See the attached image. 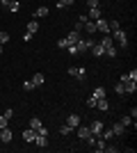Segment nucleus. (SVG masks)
<instances>
[{"label":"nucleus","mask_w":137,"mask_h":153,"mask_svg":"<svg viewBox=\"0 0 137 153\" xmlns=\"http://www.w3.org/2000/svg\"><path fill=\"white\" fill-rule=\"evenodd\" d=\"M30 128L37 130V135H48V128H44V123H41L39 117H32V119H30Z\"/></svg>","instance_id":"obj_1"},{"label":"nucleus","mask_w":137,"mask_h":153,"mask_svg":"<svg viewBox=\"0 0 137 153\" xmlns=\"http://www.w3.org/2000/svg\"><path fill=\"white\" fill-rule=\"evenodd\" d=\"M94 44H96L94 39H82V37H80V39H78V44H76V48H78V53H87Z\"/></svg>","instance_id":"obj_2"},{"label":"nucleus","mask_w":137,"mask_h":153,"mask_svg":"<svg viewBox=\"0 0 137 153\" xmlns=\"http://www.w3.org/2000/svg\"><path fill=\"white\" fill-rule=\"evenodd\" d=\"M112 39H117L121 48H126V46H128V37H126V32L121 30V27H119L117 32H112Z\"/></svg>","instance_id":"obj_3"},{"label":"nucleus","mask_w":137,"mask_h":153,"mask_svg":"<svg viewBox=\"0 0 137 153\" xmlns=\"http://www.w3.org/2000/svg\"><path fill=\"white\" fill-rule=\"evenodd\" d=\"M103 121H91V126H89V133L94 135V137H101V133H103Z\"/></svg>","instance_id":"obj_4"},{"label":"nucleus","mask_w":137,"mask_h":153,"mask_svg":"<svg viewBox=\"0 0 137 153\" xmlns=\"http://www.w3.org/2000/svg\"><path fill=\"white\" fill-rule=\"evenodd\" d=\"M121 82V80H119ZM137 91V82L135 80H124V94H135Z\"/></svg>","instance_id":"obj_5"},{"label":"nucleus","mask_w":137,"mask_h":153,"mask_svg":"<svg viewBox=\"0 0 137 153\" xmlns=\"http://www.w3.org/2000/svg\"><path fill=\"white\" fill-rule=\"evenodd\" d=\"M69 76L78 78V80H85V69H82V66H71V69H69Z\"/></svg>","instance_id":"obj_6"},{"label":"nucleus","mask_w":137,"mask_h":153,"mask_svg":"<svg viewBox=\"0 0 137 153\" xmlns=\"http://www.w3.org/2000/svg\"><path fill=\"white\" fill-rule=\"evenodd\" d=\"M94 23H96V30H98V32L110 34V27H107V21H105V19H98V21H94Z\"/></svg>","instance_id":"obj_7"},{"label":"nucleus","mask_w":137,"mask_h":153,"mask_svg":"<svg viewBox=\"0 0 137 153\" xmlns=\"http://www.w3.org/2000/svg\"><path fill=\"white\" fill-rule=\"evenodd\" d=\"M12 130H9V126L7 128H2V130H0V140H2V144H9V142H12Z\"/></svg>","instance_id":"obj_8"},{"label":"nucleus","mask_w":137,"mask_h":153,"mask_svg":"<svg viewBox=\"0 0 137 153\" xmlns=\"http://www.w3.org/2000/svg\"><path fill=\"white\" fill-rule=\"evenodd\" d=\"M96 110H101V112H110V103H107V98H98V101H96Z\"/></svg>","instance_id":"obj_9"},{"label":"nucleus","mask_w":137,"mask_h":153,"mask_svg":"<svg viewBox=\"0 0 137 153\" xmlns=\"http://www.w3.org/2000/svg\"><path fill=\"white\" fill-rule=\"evenodd\" d=\"M87 19H89V21H98V19H101V9H98V7H89Z\"/></svg>","instance_id":"obj_10"},{"label":"nucleus","mask_w":137,"mask_h":153,"mask_svg":"<svg viewBox=\"0 0 137 153\" xmlns=\"http://www.w3.org/2000/svg\"><path fill=\"white\" fill-rule=\"evenodd\" d=\"M34 137H37V130H32V128H25V130H23V140L25 142H34Z\"/></svg>","instance_id":"obj_11"},{"label":"nucleus","mask_w":137,"mask_h":153,"mask_svg":"<svg viewBox=\"0 0 137 153\" xmlns=\"http://www.w3.org/2000/svg\"><path fill=\"white\" fill-rule=\"evenodd\" d=\"M34 144H37V146H48V135H37V137H34Z\"/></svg>","instance_id":"obj_12"},{"label":"nucleus","mask_w":137,"mask_h":153,"mask_svg":"<svg viewBox=\"0 0 137 153\" xmlns=\"http://www.w3.org/2000/svg\"><path fill=\"white\" fill-rule=\"evenodd\" d=\"M89 51L94 53L96 57H103V55H105V48H103V46H101V44H94V46H91V48H89Z\"/></svg>","instance_id":"obj_13"},{"label":"nucleus","mask_w":137,"mask_h":153,"mask_svg":"<svg viewBox=\"0 0 137 153\" xmlns=\"http://www.w3.org/2000/svg\"><path fill=\"white\" fill-rule=\"evenodd\" d=\"M66 123H69V126H71V128H78V126H80V117H78V114H69V119H66Z\"/></svg>","instance_id":"obj_14"},{"label":"nucleus","mask_w":137,"mask_h":153,"mask_svg":"<svg viewBox=\"0 0 137 153\" xmlns=\"http://www.w3.org/2000/svg\"><path fill=\"white\" fill-rule=\"evenodd\" d=\"M44 82H46L44 73H34V78H32V85H34V87H39V85H44Z\"/></svg>","instance_id":"obj_15"},{"label":"nucleus","mask_w":137,"mask_h":153,"mask_svg":"<svg viewBox=\"0 0 137 153\" xmlns=\"http://www.w3.org/2000/svg\"><path fill=\"white\" fill-rule=\"evenodd\" d=\"M82 30H85L87 34H94V32H96V23H94V21H87V23H85V27H82Z\"/></svg>","instance_id":"obj_16"},{"label":"nucleus","mask_w":137,"mask_h":153,"mask_svg":"<svg viewBox=\"0 0 137 153\" xmlns=\"http://www.w3.org/2000/svg\"><path fill=\"white\" fill-rule=\"evenodd\" d=\"M89 126H87V128H82V126H78V137H80V140H87V137H89Z\"/></svg>","instance_id":"obj_17"},{"label":"nucleus","mask_w":137,"mask_h":153,"mask_svg":"<svg viewBox=\"0 0 137 153\" xmlns=\"http://www.w3.org/2000/svg\"><path fill=\"white\" fill-rule=\"evenodd\" d=\"M44 16H48V7H44L41 5L37 12H34V19H44Z\"/></svg>","instance_id":"obj_18"},{"label":"nucleus","mask_w":137,"mask_h":153,"mask_svg":"<svg viewBox=\"0 0 137 153\" xmlns=\"http://www.w3.org/2000/svg\"><path fill=\"white\" fill-rule=\"evenodd\" d=\"M110 130H112V135H124V133H126V128L121 126V123H114Z\"/></svg>","instance_id":"obj_19"},{"label":"nucleus","mask_w":137,"mask_h":153,"mask_svg":"<svg viewBox=\"0 0 137 153\" xmlns=\"http://www.w3.org/2000/svg\"><path fill=\"white\" fill-rule=\"evenodd\" d=\"M78 39H80V32H76V30H73L71 34L66 37V41H69V44H78Z\"/></svg>","instance_id":"obj_20"},{"label":"nucleus","mask_w":137,"mask_h":153,"mask_svg":"<svg viewBox=\"0 0 137 153\" xmlns=\"http://www.w3.org/2000/svg\"><path fill=\"white\" fill-rule=\"evenodd\" d=\"M133 121H135V119H133V117L128 114V117H121V121H119V123H121L124 128H128V126H133Z\"/></svg>","instance_id":"obj_21"},{"label":"nucleus","mask_w":137,"mask_h":153,"mask_svg":"<svg viewBox=\"0 0 137 153\" xmlns=\"http://www.w3.org/2000/svg\"><path fill=\"white\" fill-rule=\"evenodd\" d=\"M105 55H107V57H117V48H114V44L105 46Z\"/></svg>","instance_id":"obj_22"},{"label":"nucleus","mask_w":137,"mask_h":153,"mask_svg":"<svg viewBox=\"0 0 137 153\" xmlns=\"http://www.w3.org/2000/svg\"><path fill=\"white\" fill-rule=\"evenodd\" d=\"M37 30H39V21H30V23H27V32H32V34H34Z\"/></svg>","instance_id":"obj_23"},{"label":"nucleus","mask_w":137,"mask_h":153,"mask_svg":"<svg viewBox=\"0 0 137 153\" xmlns=\"http://www.w3.org/2000/svg\"><path fill=\"white\" fill-rule=\"evenodd\" d=\"M91 96H94V98H105V89H103V87H96Z\"/></svg>","instance_id":"obj_24"},{"label":"nucleus","mask_w":137,"mask_h":153,"mask_svg":"<svg viewBox=\"0 0 137 153\" xmlns=\"http://www.w3.org/2000/svg\"><path fill=\"white\" fill-rule=\"evenodd\" d=\"M94 146H96V151H105V140H103V137H98Z\"/></svg>","instance_id":"obj_25"},{"label":"nucleus","mask_w":137,"mask_h":153,"mask_svg":"<svg viewBox=\"0 0 137 153\" xmlns=\"http://www.w3.org/2000/svg\"><path fill=\"white\" fill-rule=\"evenodd\" d=\"M112 44H114L112 34H110V37H103V39H101V46H103V48H105V46H112Z\"/></svg>","instance_id":"obj_26"},{"label":"nucleus","mask_w":137,"mask_h":153,"mask_svg":"<svg viewBox=\"0 0 137 153\" xmlns=\"http://www.w3.org/2000/svg\"><path fill=\"white\" fill-rule=\"evenodd\" d=\"M19 7H21V2H19V0H12L7 9H9V12H19Z\"/></svg>","instance_id":"obj_27"},{"label":"nucleus","mask_w":137,"mask_h":153,"mask_svg":"<svg viewBox=\"0 0 137 153\" xmlns=\"http://www.w3.org/2000/svg\"><path fill=\"white\" fill-rule=\"evenodd\" d=\"M71 130H73V128L69 126V123H64V126L59 128V133H62V135H71Z\"/></svg>","instance_id":"obj_28"},{"label":"nucleus","mask_w":137,"mask_h":153,"mask_svg":"<svg viewBox=\"0 0 137 153\" xmlns=\"http://www.w3.org/2000/svg\"><path fill=\"white\" fill-rule=\"evenodd\" d=\"M9 126V119H7L5 114H0V130H2V128H7Z\"/></svg>","instance_id":"obj_29"},{"label":"nucleus","mask_w":137,"mask_h":153,"mask_svg":"<svg viewBox=\"0 0 137 153\" xmlns=\"http://www.w3.org/2000/svg\"><path fill=\"white\" fill-rule=\"evenodd\" d=\"M7 41H9V34H7V32H0V44L5 46Z\"/></svg>","instance_id":"obj_30"},{"label":"nucleus","mask_w":137,"mask_h":153,"mask_svg":"<svg viewBox=\"0 0 137 153\" xmlns=\"http://www.w3.org/2000/svg\"><path fill=\"white\" fill-rule=\"evenodd\" d=\"M23 89H25V91H32V89H34L32 80H27V82H23Z\"/></svg>","instance_id":"obj_31"},{"label":"nucleus","mask_w":137,"mask_h":153,"mask_svg":"<svg viewBox=\"0 0 137 153\" xmlns=\"http://www.w3.org/2000/svg\"><path fill=\"white\" fill-rule=\"evenodd\" d=\"M126 78H128V80H135V82H137V71L133 69L130 73H126Z\"/></svg>","instance_id":"obj_32"},{"label":"nucleus","mask_w":137,"mask_h":153,"mask_svg":"<svg viewBox=\"0 0 137 153\" xmlns=\"http://www.w3.org/2000/svg\"><path fill=\"white\" fill-rule=\"evenodd\" d=\"M96 101H98V98H94V96H89V98H87V105H89V108H96Z\"/></svg>","instance_id":"obj_33"},{"label":"nucleus","mask_w":137,"mask_h":153,"mask_svg":"<svg viewBox=\"0 0 137 153\" xmlns=\"http://www.w3.org/2000/svg\"><path fill=\"white\" fill-rule=\"evenodd\" d=\"M87 144H89V146H94V144H96V137H94V135H89V137H87Z\"/></svg>","instance_id":"obj_34"},{"label":"nucleus","mask_w":137,"mask_h":153,"mask_svg":"<svg viewBox=\"0 0 137 153\" xmlns=\"http://www.w3.org/2000/svg\"><path fill=\"white\" fill-rule=\"evenodd\" d=\"M114 91H117V94H124V82H117V87H114Z\"/></svg>","instance_id":"obj_35"},{"label":"nucleus","mask_w":137,"mask_h":153,"mask_svg":"<svg viewBox=\"0 0 137 153\" xmlns=\"http://www.w3.org/2000/svg\"><path fill=\"white\" fill-rule=\"evenodd\" d=\"M57 46H59V48H66V46H69V41H66V39H59Z\"/></svg>","instance_id":"obj_36"},{"label":"nucleus","mask_w":137,"mask_h":153,"mask_svg":"<svg viewBox=\"0 0 137 153\" xmlns=\"http://www.w3.org/2000/svg\"><path fill=\"white\" fill-rule=\"evenodd\" d=\"M32 37H34L32 32H25V34H23V41H30V39H32Z\"/></svg>","instance_id":"obj_37"},{"label":"nucleus","mask_w":137,"mask_h":153,"mask_svg":"<svg viewBox=\"0 0 137 153\" xmlns=\"http://www.w3.org/2000/svg\"><path fill=\"white\" fill-rule=\"evenodd\" d=\"M9 2H12V0H0V5H2V9H7V7H9Z\"/></svg>","instance_id":"obj_38"},{"label":"nucleus","mask_w":137,"mask_h":153,"mask_svg":"<svg viewBox=\"0 0 137 153\" xmlns=\"http://www.w3.org/2000/svg\"><path fill=\"white\" fill-rule=\"evenodd\" d=\"M87 5L89 7H98V0H87Z\"/></svg>","instance_id":"obj_39"},{"label":"nucleus","mask_w":137,"mask_h":153,"mask_svg":"<svg viewBox=\"0 0 137 153\" xmlns=\"http://www.w3.org/2000/svg\"><path fill=\"white\" fill-rule=\"evenodd\" d=\"M62 2H64V5H66V7H71V5H73V2H76V0H62Z\"/></svg>","instance_id":"obj_40"},{"label":"nucleus","mask_w":137,"mask_h":153,"mask_svg":"<svg viewBox=\"0 0 137 153\" xmlns=\"http://www.w3.org/2000/svg\"><path fill=\"white\" fill-rule=\"evenodd\" d=\"M0 55H2V44H0Z\"/></svg>","instance_id":"obj_41"}]
</instances>
